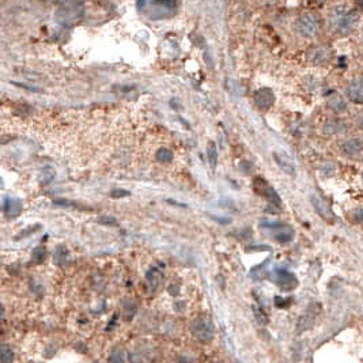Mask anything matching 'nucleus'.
Here are the masks:
<instances>
[{
    "instance_id": "f257e3e1",
    "label": "nucleus",
    "mask_w": 363,
    "mask_h": 363,
    "mask_svg": "<svg viewBox=\"0 0 363 363\" xmlns=\"http://www.w3.org/2000/svg\"><path fill=\"white\" fill-rule=\"evenodd\" d=\"M359 23V14L348 6H336L328 14V26L332 32L345 37L354 32Z\"/></svg>"
},
{
    "instance_id": "f03ea898",
    "label": "nucleus",
    "mask_w": 363,
    "mask_h": 363,
    "mask_svg": "<svg viewBox=\"0 0 363 363\" xmlns=\"http://www.w3.org/2000/svg\"><path fill=\"white\" fill-rule=\"evenodd\" d=\"M139 10L151 21H162L175 14V0H140Z\"/></svg>"
},
{
    "instance_id": "7ed1b4c3",
    "label": "nucleus",
    "mask_w": 363,
    "mask_h": 363,
    "mask_svg": "<svg viewBox=\"0 0 363 363\" xmlns=\"http://www.w3.org/2000/svg\"><path fill=\"white\" fill-rule=\"evenodd\" d=\"M191 333L200 343H210L215 335L211 318L207 316H199L195 318L191 324Z\"/></svg>"
},
{
    "instance_id": "20e7f679",
    "label": "nucleus",
    "mask_w": 363,
    "mask_h": 363,
    "mask_svg": "<svg viewBox=\"0 0 363 363\" xmlns=\"http://www.w3.org/2000/svg\"><path fill=\"white\" fill-rule=\"evenodd\" d=\"M295 29L301 37L313 38L318 34L320 22L316 15L306 13V14L299 15L298 19L295 21Z\"/></svg>"
},
{
    "instance_id": "39448f33",
    "label": "nucleus",
    "mask_w": 363,
    "mask_h": 363,
    "mask_svg": "<svg viewBox=\"0 0 363 363\" xmlns=\"http://www.w3.org/2000/svg\"><path fill=\"white\" fill-rule=\"evenodd\" d=\"M253 188L258 193L260 196L264 199H267L268 203H271L274 206H281V196L276 193V191L272 188L271 185L268 184V181L262 178V177H254L253 179Z\"/></svg>"
},
{
    "instance_id": "423d86ee",
    "label": "nucleus",
    "mask_w": 363,
    "mask_h": 363,
    "mask_svg": "<svg viewBox=\"0 0 363 363\" xmlns=\"http://www.w3.org/2000/svg\"><path fill=\"white\" fill-rule=\"evenodd\" d=\"M264 227H268L271 230L272 237L281 244H287L291 239L294 238V229L289 225L283 223H272V225H262Z\"/></svg>"
},
{
    "instance_id": "0eeeda50",
    "label": "nucleus",
    "mask_w": 363,
    "mask_h": 363,
    "mask_svg": "<svg viewBox=\"0 0 363 363\" xmlns=\"http://www.w3.org/2000/svg\"><path fill=\"white\" fill-rule=\"evenodd\" d=\"M345 94L349 101L356 105H363V78H356L348 83Z\"/></svg>"
},
{
    "instance_id": "6e6552de",
    "label": "nucleus",
    "mask_w": 363,
    "mask_h": 363,
    "mask_svg": "<svg viewBox=\"0 0 363 363\" xmlns=\"http://www.w3.org/2000/svg\"><path fill=\"white\" fill-rule=\"evenodd\" d=\"M275 276L276 285L279 286L283 291H291V290H294L298 286V281H297L295 275H293L291 272L286 271V269L276 271Z\"/></svg>"
},
{
    "instance_id": "1a4fd4ad",
    "label": "nucleus",
    "mask_w": 363,
    "mask_h": 363,
    "mask_svg": "<svg viewBox=\"0 0 363 363\" xmlns=\"http://www.w3.org/2000/svg\"><path fill=\"white\" fill-rule=\"evenodd\" d=\"M254 102H256V105L262 109V111H267L269 109L272 105H274V102H275V96H274V93L272 90L269 88H260L257 92L254 93Z\"/></svg>"
},
{
    "instance_id": "9d476101",
    "label": "nucleus",
    "mask_w": 363,
    "mask_h": 363,
    "mask_svg": "<svg viewBox=\"0 0 363 363\" xmlns=\"http://www.w3.org/2000/svg\"><path fill=\"white\" fill-rule=\"evenodd\" d=\"M310 200H312L313 207L316 208V211H317V214L321 216V218H324V219L328 222H331L335 219V215H333L331 207L328 206V203H326L324 199L317 196V195H312V196H310Z\"/></svg>"
},
{
    "instance_id": "9b49d317",
    "label": "nucleus",
    "mask_w": 363,
    "mask_h": 363,
    "mask_svg": "<svg viewBox=\"0 0 363 363\" xmlns=\"http://www.w3.org/2000/svg\"><path fill=\"white\" fill-rule=\"evenodd\" d=\"M274 159L278 163V166L281 167L282 170L286 171L287 174L294 175L295 174V165L293 159L290 158L286 152L282 151H275L274 152Z\"/></svg>"
},
{
    "instance_id": "f8f14e48",
    "label": "nucleus",
    "mask_w": 363,
    "mask_h": 363,
    "mask_svg": "<svg viewBox=\"0 0 363 363\" xmlns=\"http://www.w3.org/2000/svg\"><path fill=\"white\" fill-rule=\"evenodd\" d=\"M363 150V142L359 139H348L341 144V152L347 156L358 155Z\"/></svg>"
},
{
    "instance_id": "ddd939ff",
    "label": "nucleus",
    "mask_w": 363,
    "mask_h": 363,
    "mask_svg": "<svg viewBox=\"0 0 363 363\" xmlns=\"http://www.w3.org/2000/svg\"><path fill=\"white\" fill-rule=\"evenodd\" d=\"M329 59H331V52L328 51L326 48H314L309 53V60L314 64H324Z\"/></svg>"
},
{
    "instance_id": "4468645a",
    "label": "nucleus",
    "mask_w": 363,
    "mask_h": 363,
    "mask_svg": "<svg viewBox=\"0 0 363 363\" xmlns=\"http://www.w3.org/2000/svg\"><path fill=\"white\" fill-rule=\"evenodd\" d=\"M316 322V313H313L312 310H309L308 313H305L304 316H301L297 324V332L302 333V332L309 331Z\"/></svg>"
},
{
    "instance_id": "2eb2a0df",
    "label": "nucleus",
    "mask_w": 363,
    "mask_h": 363,
    "mask_svg": "<svg viewBox=\"0 0 363 363\" xmlns=\"http://www.w3.org/2000/svg\"><path fill=\"white\" fill-rule=\"evenodd\" d=\"M328 106H329L333 112L340 113V112H344L345 109H347V102H345V100L343 98V96L337 94V93H332L329 98H328Z\"/></svg>"
},
{
    "instance_id": "dca6fc26",
    "label": "nucleus",
    "mask_w": 363,
    "mask_h": 363,
    "mask_svg": "<svg viewBox=\"0 0 363 363\" xmlns=\"http://www.w3.org/2000/svg\"><path fill=\"white\" fill-rule=\"evenodd\" d=\"M341 131H344V121L343 120H329L324 124V132L326 135L340 134Z\"/></svg>"
},
{
    "instance_id": "f3484780",
    "label": "nucleus",
    "mask_w": 363,
    "mask_h": 363,
    "mask_svg": "<svg viewBox=\"0 0 363 363\" xmlns=\"http://www.w3.org/2000/svg\"><path fill=\"white\" fill-rule=\"evenodd\" d=\"M5 211L10 216H17L19 212L22 211V204H21L18 199H6Z\"/></svg>"
},
{
    "instance_id": "a211bd4d",
    "label": "nucleus",
    "mask_w": 363,
    "mask_h": 363,
    "mask_svg": "<svg viewBox=\"0 0 363 363\" xmlns=\"http://www.w3.org/2000/svg\"><path fill=\"white\" fill-rule=\"evenodd\" d=\"M207 159L210 162V166H211L212 170H215L216 166H218V150H216L215 144L214 143H210L207 147Z\"/></svg>"
},
{
    "instance_id": "6ab92c4d",
    "label": "nucleus",
    "mask_w": 363,
    "mask_h": 363,
    "mask_svg": "<svg viewBox=\"0 0 363 363\" xmlns=\"http://www.w3.org/2000/svg\"><path fill=\"white\" fill-rule=\"evenodd\" d=\"M14 359V352L9 345L3 344L0 347V362L2 363H11Z\"/></svg>"
},
{
    "instance_id": "aec40b11",
    "label": "nucleus",
    "mask_w": 363,
    "mask_h": 363,
    "mask_svg": "<svg viewBox=\"0 0 363 363\" xmlns=\"http://www.w3.org/2000/svg\"><path fill=\"white\" fill-rule=\"evenodd\" d=\"M67 258H68V250H67L63 245L57 246L55 254V261L57 262L59 265H64L65 262H67Z\"/></svg>"
},
{
    "instance_id": "412c9836",
    "label": "nucleus",
    "mask_w": 363,
    "mask_h": 363,
    "mask_svg": "<svg viewBox=\"0 0 363 363\" xmlns=\"http://www.w3.org/2000/svg\"><path fill=\"white\" fill-rule=\"evenodd\" d=\"M156 159L159 162H163V163H167L173 159V152L169 150V148L162 147L156 151Z\"/></svg>"
},
{
    "instance_id": "4be33fe9",
    "label": "nucleus",
    "mask_w": 363,
    "mask_h": 363,
    "mask_svg": "<svg viewBox=\"0 0 363 363\" xmlns=\"http://www.w3.org/2000/svg\"><path fill=\"white\" fill-rule=\"evenodd\" d=\"M45 256H46V250L42 248V246H38V248H36L32 253L33 261L37 262V264H41V262L45 260Z\"/></svg>"
},
{
    "instance_id": "5701e85b",
    "label": "nucleus",
    "mask_w": 363,
    "mask_h": 363,
    "mask_svg": "<svg viewBox=\"0 0 363 363\" xmlns=\"http://www.w3.org/2000/svg\"><path fill=\"white\" fill-rule=\"evenodd\" d=\"M320 170H321L322 174L326 175V177H331V175H333L336 173V165L333 162H325V163L320 167Z\"/></svg>"
},
{
    "instance_id": "b1692460",
    "label": "nucleus",
    "mask_w": 363,
    "mask_h": 363,
    "mask_svg": "<svg viewBox=\"0 0 363 363\" xmlns=\"http://www.w3.org/2000/svg\"><path fill=\"white\" fill-rule=\"evenodd\" d=\"M129 196L128 191H124V189H113L111 192V198L113 199H121V198H127Z\"/></svg>"
},
{
    "instance_id": "393cba45",
    "label": "nucleus",
    "mask_w": 363,
    "mask_h": 363,
    "mask_svg": "<svg viewBox=\"0 0 363 363\" xmlns=\"http://www.w3.org/2000/svg\"><path fill=\"white\" fill-rule=\"evenodd\" d=\"M254 313H256V317H257V321L260 322V324H267L268 318H267V316L262 313L261 309L254 308Z\"/></svg>"
},
{
    "instance_id": "a878e982",
    "label": "nucleus",
    "mask_w": 363,
    "mask_h": 363,
    "mask_svg": "<svg viewBox=\"0 0 363 363\" xmlns=\"http://www.w3.org/2000/svg\"><path fill=\"white\" fill-rule=\"evenodd\" d=\"M356 123H358V127H360V128H362V127H363V113H362V115H359L358 120H356Z\"/></svg>"
},
{
    "instance_id": "bb28decb",
    "label": "nucleus",
    "mask_w": 363,
    "mask_h": 363,
    "mask_svg": "<svg viewBox=\"0 0 363 363\" xmlns=\"http://www.w3.org/2000/svg\"><path fill=\"white\" fill-rule=\"evenodd\" d=\"M355 2H356V5H358L359 7H362L363 9V0H355Z\"/></svg>"
},
{
    "instance_id": "cd10ccee",
    "label": "nucleus",
    "mask_w": 363,
    "mask_h": 363,
    "mask_svg": "<svg viewBox=\"0 0 363 363\" xmlns=\"http://www.w3.org/2000/svg\"><path fill=\"white\" fill-rule=\"evenodd\" d=\"M360 37H362V41H363V29H362V34H360Z\"/></svg>"
}]
</instances>
